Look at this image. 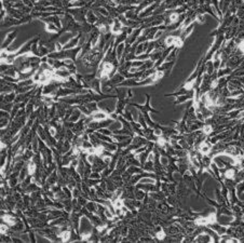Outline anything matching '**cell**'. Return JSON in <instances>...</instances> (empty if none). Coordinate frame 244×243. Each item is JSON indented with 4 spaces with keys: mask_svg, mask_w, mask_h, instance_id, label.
I'll list each match as a JSON object with an SVG mask.
<instances>
[{
    "mask_svg": "<svg viewBox=\"0 0 244 243\" xmlns=\"http://www.w3.org/2000/svg\"><path fill=\"white\" fill-rule=\"evenodd\" d=\"M92 119H93V121H103V120H105V119H107V112L105 111H102V110H96L95 112H93L92 115H91Z\"/></svg>",
    "mask_w": 244,
    "mask_h": 243,
    "instance_id": "obj_1",
    "label": "cell"
},
{
    "mask_svg": "<svg viewBox=\"0 0 244 243\" xmlns=\"http://www.w3.org/2000/svg\"><path fill=\"white\" fill-rule=\"evenodd\" d=\"M233 220V217L232 216H227V215H222L218 218V221L220 223L221 226H227L231 224V221Z\"/></svg>",
    "mask_w": 244,
    "mask_h": 243,
    "instance_id": "obj_2",
    "label": "cell"
},
{
    "mask_svg": "<svg viewBox=\"0 0 244 243\" xmlns=\"http://www.w3.org/2000/svg\"><path fill=\"white\" fill-rule=\"evenodd\" d=\"M196 241H199V242H212L213 238L210 235H200L199 237L196 238Z\"/></svg>",
    "mask_w": 244,
    "mask_h": 243,
    "instance_id": "obj_3",
    "label": "cell"
},
{
    "mask_svg": "<svg viewBox=\"0 0 244 243\" xmlns=\"http://www.w3.org/2000/svg\"><path fill=\"white\" fill-rule=\"evenodd\" d=\"M15 35H16V32H14L13 34H10L9 36H8V38L6 39V40H4V42H3V45H2V48L4 49V48H6V46L7 45H9L10 44V42H11V41L15 38Z\"/></svg>",
    "mask_w": 244,
    "mask_h": 243,
    "instance_id": "obj_4",
    "label": "cell"
},
{
    "mask_svg": "<svg viewBox=\"0 0 244 243\" xmlns=\"http://www.w3.org/2000/svg\"><path fill=\"white\" fill-rule=\"evenodd\" d=\"M174 41H175V37H174V36H169V37L165 39V44H167L168 46H170V45L174 44Z\"/></svg>",
    "mask_w": 244,
    "mask_h": 243,
    "instance_id": "obj_5",
    "label": "cell"
},
{
    "mask_svg": "<svg viewBox=\"0 0 244 243\" xmlns=\"http://www.w3.org/2000/svg\"><path fill=\"white\" fill-rule=\"evenodd\" d=\"M235 175H236V172L233 171V170H228V171H226V173H225V176L227 178H233Z\"/></svg>",
    "mask_w": 244,
    "mask_h": 243,
    "instance_id": "obj_6",
    "label": "cell"
},
{
    "mask_svg": "<svg viewBox=\"0 0 244 243\" xmlns=\"http://www.w3.org/2000/svg\"><path fill=\"white\" fill-rule=\"evenodd\" d=\"M46 32H50V33H55V32H57V28H56L53 24H49L48 26H46Z\"/></svg>",
    "mask_w": 244,
    "mask_h": 243,
    "instance_id": "obj_7",
    "label": "cell"
},
{
    "mask_svg": "<svg viewBox=\"0 0 244 243\" xmlns=\"http://www.w3.org/2000/svg\"><path fill=\"white\" fill-rule=\"evenodd\" d=\"M176 21H178V14L177 13H173L170 15V23H175Z\"/></svg>",
    "mask_w": 244,
    "mask_h": 243,
    "instance_id": "obj_8",
    "label": "cell"
},
{
    "mask_svg": "<svg viewBox=\"0 0 244 243\" xmlns=\"http://www.w3.org/2000/svg\"><path fill=\"white\" fill-rule=\"evenodd\" d=\"M141 183H142V184H153V183H154V179H152V178H142V179H141Z\"/></svg>",
    "mask_w": 244,
    "mask_h": 243,
    "instance_id": "obj_9",
    "label": "cell"
},
{
    "mask_svg": "<svg viewBox=\"0 0 244 243\" xmlns=\"http://www.w3.org/2000/svg\"><path fill=\"white\" fill-rule=\"evenodd\" d=\"M124 49V43H121L120 45L118 46V49H117V52H118V60L121 57V53H122V50Z\"/></svg>",
    "mask_w": 244,
    "mask_h": 243,
    "instance_id": "obj_10",
    "label": "cell"
},
{
    "mask_svg": "<svg viewBox=\"0 0 244 243\" xmlns=\"http://www.w3.org/2000/svg\"><path fill=\"white\" fill-rule=\"evenodd\" d=\"M160 162H161V164H162V165H168V164H169V159H168V157L162 156V157L160 158Z\"/></svg>",
    "mask_w": 244,
    "mask_h": 243,
    "instance_id": "obj_11",
    "label": "cell"
},
{
    "mask_svg": "<svg viewBox=\"0 0 244 243\" xmlns=\"http://www.w3.org/2000/svg\"><path fill=\"white\" fill-rule=\"evenodd\" d=\"M212 131H213V130H212V127H211V125H205V127L203 128V133L206 134V135H207V134H210Z\"/></svg>",
    "mask_w": 244,
    "mask_h": 243,
    "instance_id": "obj_12",
    "label": "cell"
},
{
    "mask_svg": "<svg viewBox=\"0 0 244 243\" xmlns=\"http://www.w3.org/2000/svg\"><path fill=\"white\" fill-rule=\"evenodd\" d=\"M153 134H154V136H161L162 135V130L161 129H154V131H153Z\"/></svg>",
    "mask_w": 244,
    "mask_h": 243,
    "instance_id": "obj_13",
    "label": "cell"
},
{
    "mask_svg": "<svg viewBox=\"0 0 244 243\" xmlns=\"http://www.w3.org/2000/svg\"><path fill=\"white\" fill-rule=\"evenodd\" d=\"M197 20H198V22H199V23H203L204 21H205V17H204V15H198Z\"/></svg>",
    "mask_w": 244,
    "mask_h": 243,
    "instance_id": "obj_14",
    "label": "cell"
},
{
    "mask_svg": "<svg viewBox=\"0 0 244 243\" xmlns=\"http://www.w3.org/2000/svg\"><path fill=\"white\" fill-rule=\"evenodd\" d=\"M239 197L241 198V200H243V201H244V191H243V192H242L240 196H239Z\"/></svg>",
    "mask_w": 244,
    "mask_h": 243,
    "instance_id": "obj_15",
    "label": "cell"
},
{
    "mask_svg": "<svg viewBox=\"0 0 244 243\" xmlns=\"http://www.w3.org/2000/svg\"><path fill=\"white\" fill-rule=\"evenodd\" d=\"M243 220H244V216H243Z\"/></svg>",
    "mask_w": 244,
    "mask_h": 243,
    "instance_id": "obj_16",
    "label": "cell"
}]
</instances>
